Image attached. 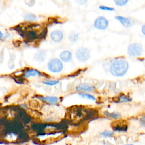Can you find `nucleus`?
Here are the masks:
<instances>
[{
  "mask_svg": "<svg viewBox=\"0 0 145 145\" xmlns=\"http://www.w3.org/2000/svg\"><path fill=\"white\" fill-rule=\"evenodd\" d=\"M128 69V62L123 58H119L112 62L109 67V72L113 76L121 77L127 73Z\"/></svg>",
  "mask_w": 145,
  "mask_h": 145,
  "instance_id": "1",
  "label": "nucleus"
},
{
  "mask_svg": "<svg viewBox=\"0 0 145 145\" xmlns=\"http://www.w3.org/2000/svg\"><path fill=\"white\" fill-rule=\"evenodd\" d=\"M63 63L62 61L58 58H54L51 59L48 63V69L49 71L53 73H58L63 69Z\"/></svg>",
  "mask_w": 145,
  "mask_h": 145,
  "instance_id": "2",
  "label": "nucleus"
},
{
  "mask_svg": "<svg viewBox=\"0 0 145 145\" xmlns=\"http://www.w3.org/2000/svg\"><path fill=\"white\" fill-rule=\"evenodd\" d=\"M143 52V46L138 43L130 44L127 48V53L130 57H137L142 54Z\"/></svg>",
  "mask_w": 145,
  "mask_h": 145,
  "instance_id": "3",
  "label": "nucleus"
},
{
  "mask_svg": "<svg viewBox=\"0 0 145 145\" xmlns=\"http://www.w3.org/2000/svg\"><path fill=\"white\" fill-rule=\"evenodd\" d=\"M76 58L80 62H86L90 57V52L88 49L85 47L79 48L75 52Z\"/></svg>",
  "mask_w": 145,
  "mask_h": 145,
  "instance_id": "4",
  "label": "nucleus"
},
{
  "mask_svg": "<svg viewBox=\"0 0 145 145\" xmlns=\"http://www.w3.org/2000/svg\"><path fill=\"white\" fill-rule=\"evenodd\" d=\"M109 25V21L104 16L97 17L93 23L94 27L99 30H104L107 28Z\"/></svg>",
  "mask_w": 145,
  "mask_h": 145,
  "instance_id": "5",
  "label": "nucleus"
},
{
  "mask_svg": "<svg viewBox=\"0 0 145 145\" xmlns=\"http://www.w3.org/2000/svg\"><path fill=\"white\" fill-rule=\"evenodd\" d=\"M63 37L62 32L59 30H55L50 33V38L53 41L56 42H60Z\"/></svg>",
  "mask_w": 145,
  "mask_h": 145,
  "instance_id": "6",
  "label": "nucleus"
},
{
  "mask_svg": "<svg viewBox=\"0 0 145 145\" xmlns=\"http://www.w3.org/2000/svg\"><path fill=\"white\" fill-rule=\"evenodd\" d=\"M116 19L118 20L125 27L129 28L131 26L132 22L130 19L128 18H125L122 16H115Z\"/></svg>",
  "mask_w": 145,
  "mask_h": 145,
  "instance_id": "7",
  "label": "nucleus"
},
{
  "mask_svg": "<svg viewBox=\"0 0 145 145\" xmlns=\"http://www.w3.org/2000/svg\"><path fill=\"white\" fill-rule=\"evenodd\" d=\"M95 87L92 85L88 84H81L76 87V90L78 91H87L92 92L95 89Z\"/></svg>",
  "mask_w": 145,
  "mask_h": 145,
  "instance_id": "8",
  "label": "nucleus"
},
{
  "mask_svg": "<svg viewBox=\"0 0 145 145\" xmlns=\"http://www.w3.org/2000/svg\"><path fill=\"white\" fill-rule=\"evenodd\" d=\"M59 58L64 62H70L72 59V53L69 50L62 51L59 54Z\"/></svg>",
  "mask_w": 145,
  "mask_h": 145,
  "instance_id": "9",
  "label": "nucleus"
},
{
  "mask_svg": "<svg viewBox=\"0 0 145 145\" xmlns=\"http://www.w3.org/2000/svg\"><path fill=\"white\" fill-rule=\"evenodd\" d=\"M46 57V53L43 50H40L34 56V58L38 62H43L45 61Z\"/></svg>",
  "mask_w": 145,
  "mask_h": 145,
  "instance_id": "10",
  "label": "nucleus"
},
{
  "mask_svg": "<svg viewBox=\"0 0 145 145\" xmlns=\"http://www.w3.org/2000/svg\"><path fill=\"white\" fill-rule=\"evenodd\" d=\"M41 75V73L37 70L34 69H28L25 71L24 76L25 78H29L31 76H40Z\"/></svg>",
  "mask_w": 145,
  "mask_h": 145,
  "instance_id": "11",
  "label": "nucleus"
},
{
  "mask_svg": "<svg viewBox=\"0 0 145 145\" xmlns=\"http://www.w3.org/2000/svg\"><path fill=\"white\" fill-rule=\"evenodd\" d=\"M48 126V124L39 123V124H33L32 126L33 130L37 131L39 133H42L43 130Z\"/></svg>",
  "mask_w": 145,
  "mask_h": 145,
  "instance_id": "12",
  "label": "nucleus"
},
{
  "mask_svg": "<svg viewBox=\"0 0 145 145\" xmlns=\"http://www.w3.org/2000/svg\"><path fill=\"white\" fill-rule=\"evenodd\" d=\"M42 99L51 104H56L59 100V99L56 96H46L42 97Z\"/></svg>",
  "mask_w": 145,
  "mask_h": 145,
  "instance_id": "13",
  "label": "nucleus"
},
{
  "mask_svg": "<svg viewBox=\"0 0 145 145\" xmlns=\"http://www.w3.org/2000/svg\"><path fill=\"white\" fill-rule=\"evenodd\" d=\"M69 39L71 42H75L79 39V34L75 32H71L69 35Z\"/></svg>",
  "mask_w": 145,
  "mask_h": 145,
  "instance_id": "14",
  "label": "nucleus"
},
{
  "mask_svg": "<svg viewBox=\"0 0 145 145\" xmlns=\"http://www.w3.org/2000/svg\"><path fill=\"white\" fill-rule=\"evenodd\" d=\"M79 95L84 99H89V100H95V97L88 93H79Z\"/></svg>",
  "mask_w": 145,
  "mask_h": 145,
  "instance_id": "15",
  "label": "nucleus"
},
{
  "mask_svg": "<svg viewBox=\"0 0 145 145\" xmlns=\"http://www.w3.org/2000/svg\"><path fill=\"white\" fill-rule=\"evenodd\" d=\"M105 114H106V116L113 118H118L119 117H121V114H119L118 113H116V112H112V113H109L108 112H106L104 113Z\"/></svg>",
  "mask_w": 145,
  "mask_h": 145,
  "instance_id": "16",
  "label": "nucleus"
},
{
  "mask_svg": "<svg viewBox=\"0 0 145 145\" xmlns=\"http://www.w3.org/2000/svg\"><path fill=\"white\" fill-rule=\"evenodd\" d=\"M59 82L58 80H46L43 82V83L48 86H54Z\"/></svg>",
  "mask_w": 145,
  "mask_h": 145,
  "instance_id": "17",
  "label": "nucleus"
},
{
  "mask_svg": "<svg viewBox=\"0 0 145 145\" xmlns=\"http://www.w3.org/2000/svg\"><path fill=\"white\" fill-rule=\"evenodd\" d=\"M24 18L27 20H34L36 19V16L33 14H27L24 16Z\"/></svg>",
  "mask_w": 145,
  "mask_h": 145,
  "instance_id": "18",
  "label": "nucleus"
},
{
  "mask_svg": "<svg viewBox=\"0 0 145 145\" xmlns=\"http://www.w3.org/2000/svg\"><path fill=\"white\" fill-rule=\"evenodd\" d=\"M115 4L118 6H123L127 4L129 0H113Z\"/></svg>",
  "mask_w": 145,
  "mask_h": 145,
  "instance_id": "19",
  "label": "nucleus"
},
{
  "mask_svg": "<svg viewBox=\"0 0 145 145\" xmlns=\"http://www.w3.org/2000/svg\"><path fill=\"white\" fill-rule=\"evenodd\" d=\"M119 100L120 102H126L131 101V99H130L129 96H127L124 94H122L119 96Z\"/></svg>",
  "mask_w": 145,
  "mask_h": 145,
  "instance_id": "20",
  "label": "nucleus"
},
{
  "mask_svg": "<svg viewBox=\"0 0 145 145\" xmlns=\"http://www.w3.org/2000/svg\"><path fill=\"white\" fill-rule=\"evenodd\" d=\"M104 137H110L113 135V132L109 130H104L100 134Z\"/></svg>",
  "mask_w": 145,
  "mask_h": 145,
  "instance_id": "21",
  "label": "nucleus"
},
{
  "mask_svg": "<svg viewBox=\"0 0 145 145\" xmlns=\"http://www.w3.org/2000/svg\"><path fill=\"white\" fill-rule=\"evenodd\" d=\"M28 37L30 40H33L37 37V35L34 31H29L28 33Z\"/></svg>",
  "mask_w": 145,
  "mask_h": 145,
  "instance_id": "22",
  "label": "nucleus"
},
{
  "mask_svg": "<svg viewBox=\"0 0 145 145\" xmlns=\"http://www.w3.org/2000/svg\"><path fill=\"white\" fill-rule=\"evenodd\" d=\"M99 9L101 10H105V11H114V8L113 7H108V6H104V5H101L99 7Z\"/></svg>",
  "mask_w": 145,
  "mask_h": 145,
  "instance_id": "23",
  "label": "nucleus"
},
{
  "mask_svg": "<svg viewBox=\"0 0 145 145\" xmlns=\"http://www.w3.org/2000/svg\"><path fill=\"white\" fill-rule=\"evenodd\" d=\"M75 1L78 4L80 5H84L87 2V0H75Z\"/></svg>",
  "mask_w": 145,
  "mask_h": 145,
  "instance_id": "24",
  "label": "nucleus"
},
{
  "mask_svg": "<svg viewBox=\"0 0 145 145\" xmlns=\"http://www.w3.org/2000/svg\"><path fill=\"white\" fill-rule=\"evenodd\" d=\"M144 28H145V25H143V26H142V33L144 35H145V31H144Z\"/></svg>",
  "mask_w": 145,
  "mask_h": 145,
  "instance_id": "25",
  "label": "nucleus"
},
{
  "mask_svg": "<svg viewBox=\"0 0 145 145\" xmlns=\"http://www.w3.org/2000/svg\"><path fill=\"white\" fill-rule=\"evenodd\" d=\"M4 36V34L1 31H0V39H3Z\"/></svg>",
  "mask_w": 145,
  "mask_h": 145,
  "instance_id": "26",
  "label": "nucleus"
},
{
  "mask_svg": "<svg viewBox=\"0 0 145 145\" xmlns=\"http://www.w3.org/2000/svg\"><path fill=\"white\" fill-rule=\"evenodd\" d=\"M124 145H134L133 144H124Z\"/></svg>",
  "mask_w": 145,
  "mask_h": 145,
  "instance_id": "27",
  "label": "nucleus"
}]
</instances>
